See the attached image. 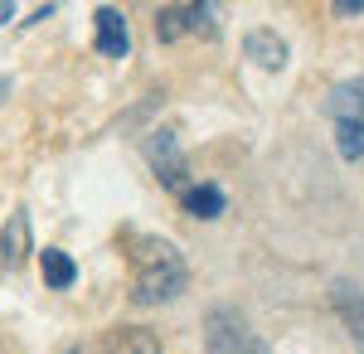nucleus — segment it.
<instances>
[{"mask_svg":"<svg viewBox=\"0 0 364 354\" xmlns=\"http://www.w3.org/2000/svg\"><path fill=\"white\" fill-rule=\"evenodd\" d=\"M336 151L340 161H364V122H336Z\"/></svg>","mask_w":364,"mask_h":354,"instance_id":"obj_12","label":"nucleus"},{"mask_svg":"<svg viewBox=\"0 0 364 354\" xmlns=\"http://www.w3.org/2000/svg\"><path fill=\"white\" fill-rule=\"evenodd\" d=\"M243 54H248L257 68L282 73V68H287V58H291V49H287V39H282L277 29H248V34H243Z\"/></svg>","mask_w":364,"mask_h":354,"instance_id":"obj_5","label":"nucleus"},{"mask_svg":"<svg viewBox=\"0 0 364 354\" xmlns=\"http://www.w3.org/2000/svg\"><path fill=\"white\" fill-rule=\"evenodd\" d=\"M204 350L209 354H267V345H262V335L248 326L243 311L214 306V311L204 316Z\"/></svg>","mask_w":364,"mask_h":354,"instance_id":"obj_2","label":"nucleus"},{"mask_svg":"<svg viewBox=\"0 0 364 354\" xmlns=\"http://www.w3.org/2000/svg\"><path fill=\"white\" fill-rule=\"evenodd\" d=\"M141 151H146V161H151V170H156V175H161V185H166V190H175V194L190 190V161H185V151H180L175 132H166V127L146 132Z\"/></svg>","mask_w":364,"mask_h":354,"instance_id":"obj_3","label":"nucleus"},{"mask_svg":"<svg viewBox=\"0 0 364 354\" xmlns=\"http://www.w3.org/2000/svg\"><path fill=\"white\" fill-rule=\"evenodd\" d=\"M331 306H336L345 335L355 340V350L364 354V291L350 286V281H336V286H331Z\"/></svg>","mask_w":364,"mask_h":354,"instance_id":"obj_6","label":"nucleus"},{"mask_svg":"<svg viewBox=\"0 0 364 354\" xmlns=\"http://www.w3.org/2000/svg\"><path fill=\"white\" fill-rule=\"evenodd\" d=\"M29 252H34V243H29V214L15 209L10 223H5V233H0V267H5V272H20Z\"/></svg>","mask_w":364,"mask_h":354,"instance_id":"obj_7","label":"nucleus"},{"mask_svg":"<svg viewBox=\"0 0 364 354\" xmlns=\"http://www.w3.org/2000/svg\"><path fill=\"white\" fill-rule=\"evenodd\" d=\"M63 354H78V350H63Z\"/></svg>","mask_w":364,"mask_h":354,"instance_id":"obj_18","label":"nucleus"},{"mask_svg":"<svg viewBox=\"0 0 364 354\" xmlns=\"http://www.w3.org/2000/svg\"><path fill=\"white\" fill-rule=\"evenodd\" d=\"M127 247H132V301H136V306H166V301L185 296L190 267H185L180 247L170 243V238L132 233Z\"/></svg>","mask_w":364,"mask_h":354,"instance_id":"obj_1","label":"nucleus"},{"mask_svg":"<svg viewBox=\"0 0 364 354\" xmlns=\"http://www.w3.org/2000/svg\"><path fill=\"white\" fill-rule=\"evenodd\" d=\"M10 87H15V82H10V78H0V102L10 97Z\"/></svg>","mask_w":364,"mask_h":354,"instance_id":"obj_17","label":"nucleus"},{"mask_svg":"<svg viewBox=\"0 0 364 354\" xmlns=\"http://www.w3.org/2000/svg\"><path fill=\"white\" fill-rule=\"evenodd\" d=\"M92 25H97V54L102 58H127L132 54V29H127V15H122V10L97 5Z\"/></svg>","mask_w":364,"mask_h":354,"instance_id":"obj_4","label":"nucleus"},{"mask_svg":"<svg viewBox=\"0 0 364 354\" xmlns=\"http://www.w3.org/2000/svg\"><path fill=\"white\" fill-rule=\"evenodd\" d=\"M185 29H190V34H219L214 5H185Z\"/></svg>","mask_w":364,"mask_h":354,"instance_id":"obj_14","label":"nucleus"},{"mask_svg":"<svg viewBox=\"0 0 364 354\" xmlns=\"http://www.w3.org/2000/svg\"><path fill=\"white\" fill-rule=\"evenodd\" d=\"M331 112H336V122H364V73L331 92Z\"/></svg>","mask_w":364,"mask_h":354,"instance_id":"obj_11","label":"nucleus"},{"mask_svg":"<svg viewBox=\"0 0 364 354\" xmlns=\"http://www.w3.org/2000/svg\"><path fill=\"white\" fill-rule=\"evenodd\" d=\"M34 252H39V272H44V286L49 291H68L78 281V262L63 247H34Z\"/></svg>","mask_w":364,"mask_h":354,"instance_id":"obj_8","label":"nucleus"},{"mask_svg":"<svg viewBox=\"0 0 364 354\" xmlns=\"http://www.w3.org/2000/svg\"><path fill=\"white\" fill-rule=\"evenodd\" d=\"M180 34H190V29H185V5H161V10H156V39H161V44H175Z\"/></svg>","mask_w":364,"mask_h":354,"instance_id":"obj_13","label":"nucleus"},{"mask_svg":"<svg viewBox=\"0 0 364 354\" xmlns=\"http://www.w3.org/2000/svg\"><path fill=\"white\" fill-rule=\"evenodd\" d=\"M102 354H161V340H156V330H146V326H122L107 335Z\"/></svg>","mask_w":364,"mask_h":354,"instance_id":"obj_10","label":"nucleus"},{"mask_svg":"<svg viewBox=\"0 0 364 354\" xmlns=\"http://www.w3.org/2000/svg\"><path fill=\"white\" fill-rule=\"evenodd\" d=\"M10 15H15V5H10V0H5V5H0V25H5V20H10Z\"/></svg>","mask_w":364,"mask_h":354,"instance_id":"obj_16","label":"nucleus"},{"mask_svg":"<svg viewBox=\"0 0 364 354\" xmlns=\"http://www.w3.org/2000/svg\"><path fill=\"white\" fill-rule=\"evenodd\" d=\"M180 204H185V214H190V218H204V223H209V218H219L228 209V194L219 190V185L204 180V185H190V190L180 194Z\"/></svg>","mask_w":364,"mask_h":354,"instance_id":"obj_9","label":"nucleus"},{"mask_svg":"<svg viewBox=\"0 0 364 354\" xmlns=\"http://www.w3.org/2000/svg\"><path fill=\"white\" fill-rule=\"evenodd\" d=\"M331 10H336V15H364V0H336Z\"/></svg>","mask_w":364,"mask_h":354,"instance_id":"obj_15","label":"nucleus"}]
</instances>
